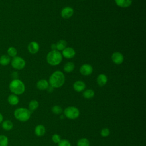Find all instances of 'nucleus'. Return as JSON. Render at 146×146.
I'll return each instance as SVG.
<instances>
[{"mask_svg": "<svg viewBox=\"0 0 146 146\" xmlns=\"http://www.w3.org/2000/svg\"><path fill=\"white\" fill-rule=\"evenodd\" d=\"M19 99L18 95L11 94L7 97V102L11 106H16L19 103Z\"/></svg>", "mask_w": 146, "mask_h": 146, "instance_id": "nucleus-17", "label": "nucleus"}, {"mask_svg": "<svg viewBox=\"0 0 146 146\" xmlns=\"http://www.w3.org/2000/svg\"><path fill=\"white\" fill-rule=\"evenodd\" d=\"M11 62V66L15 70H22L26 66L25 60L21 57L16 56L13 58Z\"/></svg>", "mask_w": 146, "mask_h": 146, "instance_id": "nucleus-6", "label": "nucleus"}, {"mask_svg": "<svg viewBox=\"0 0 146 146\" xmlns=\"http://www.w3.org/2000/svg\"><path fill=\"white\" fill-rule=\"evenodd\" d=\"M51 111L55 115H60L63 112V109L59 105H54L51 108Z\"/></svg>", "mask_w": 146, "mask_h": 146, "instance_id": "nucleus-25", "label": "nucleus"}, {"mask_svg": "<svg viewBox=\"0 0 146 146\" xmlns=\"http://www.w3.org/2000/svg\"><path fill=\"white\" fill-rule=\"evenodd\" d=\"M51 48L52 50H56V43H53V44H52L51 46Z\"/></svg>", "mask_w": 146, "mask_h": 146, "instance_id": "nucleus-31", "label": "nucleus"}, {"mask_svg": "<svg viewBox=\"0 0 146 146\" xmlns=\"http://www.w3.org/2000/svg\"><path fill=\"white\" fill-rule=\"evenodd\" d=\"M3 121V116L2 114L0 112V124H1Z\"/></svg>", "mask_w": 146, "mask_h": 146, "instance_id": "nucleus-32", "label": "nucleus"}, {"mask_svg": "<svg viewBox=\"0 0 146 146\" xmlns=\"http://www.w3.org/2000/svg\"><path fill=\"white\" fill-rule=\"evenodd\" d=\"M46 127L42 124L37 125L35 127L34 133L36 136H38V137L43 136L46 133Z\"/></svg>", "mask_w": 146, "mask_h": 146, "instance_id": "nucleus-13", "label": "nucleus"}, {"mask_svg": "<svg viewBox=\"0 0 146 146\" xmlns=\"http://www.w3.org/2000/svg\"><path fill=\"white\" fill-rule=\"evenodd\" d=\"M100 135L103 137H106L110 135V130L108 128H103L100 131Z\"/></svg>", "mask_w": 146, "mask_h": 146, "instance_id": "nucleus-28", "label": "nucleus"}, {"mask_svg": "<svg viewBox=\"0 0 146 146\" xmlns=\"http://www.w3.org/2000/svg\"><path fill=\"white\" fill-rule=\"evenodd\" d=\"M56 50L60 51H63L67 47V42L64 40H60L56 43Z\"/></svg>", "mask_w": 146, "mask_h": 146, "instance_id": "nucleus-23", "label": "nucleus"}, {"mask_svg": "<svg viewBox=\"0 0 146 146\" xmlns=\"http://www.w3.org/2000/svg\"><path fill=\"white\" fill-rule=\"evenodd\" d=\"M51 139H52V141H53L54 143L55 144H58L60 141V140L62 139L61 137H60V136L57 133H55V134H53L52 137H51Z\"/></svg>", "mask_w": 146, "mask_h": 146, "instance_id": "nucleus-30", "label": "nucleus"}, {"mask_svg": "<svg viewBox=\"0 0 146 146\" xmlns=\"http://www.w3.org/2000/svg\"><path fill=\"white\" fill-rule=\"evenodd\" d=\"M76 145L77 146H90V142L88 139L86 137H82L78 140Z\"/></svg>", "mask_w": 146, "mask_h": 146, "instance_id": "nucleus-24", "label": "nucleus"}, {"mask_svg": "<svg viewBox=\"0 0 146 146\" xmlns=\"http://www.w3.org/2000/svg\"><path fill=\"white\" fill-rule=\"evenodd\" d=\"M7 55L10 57H15L17 54V50L14 47H9L7 50Z\"/></svg>", "mask_w": 146, "mask_h": 146, "instance_id": "nucleus-27", "label": "nucleus"}, {"mask_svg": "<svg viewBox=\"0 0 146 146\" xmlns=\"http://www.w3.org/2000/svg\"><path fill=\"white\" fill-rule=\"evenodd\" d=\"M9 90L12 94L20 95L25 91V85L22 81L18 79L12 80L9 84Z\"/></svg>", "mask_w": 146, "mask_h": 146, "instance_id": "nucleus-2", "label": "nucleus"}, {"mask_svg": "<svg viewBox=\"0 0 146 146\" xmlns=\"http://www.w3.org/2000/svg\"><path fill=\"white\" fill-rule=\"evenodd\" d=\"M60 14L63 18L68 19L74 14V9L71 7L66 6L62 9Z\"/></svg>", "mask_w": 146, "mask_h": 146, "instance_id": "nucleus-9", "label": "nucleus"}, {"mask_svg": "<svg viewBox=\"0 0 146 146\" xmlns=\"http://www.w3.org/2000/svg\"><path fill=\"white\" fill-rule=\"evenodd\" d=\"M9 139L5 135H0V146H8Z\"/></svg>", "mask_w": 146, "mask_h": 146, "instance_id": "nucleus-26", "label": "nucleus"}, {"mask_svg": "<svg viewBox=\"0 0 146 146\" xmlns=\"http://www.w3.org/2000/svg\"><path fill=\"white\" fill-rule=\"evenodd\" d=\"M111 59L116 64H120L124 61L123 55L120 52H115L112 54Z\"/></svg>", "mask_w": 146, "mask_h": 146, "instance_id": "nucleus-10", "label": "nucleus"}, {"mask_svg": "<svg viewBox=\"0 0 146 146\" xmlns=\"http://www.w3.org/2000/svg\"><path fill=\"white\" fill-rule=\"evenodd\" d=\"M75 68V64L71 62H67L63 67V70L66 72L70 73Z\"/></svg>", "mask_w": 146, "mask_h": 146, "instance_id": "nucleus-22", "label": "nucleus"}, {"mask_svg": "<svg viewBox=\"0 0 146 146\" xmlns=\"http://www.w3.org/2000/svg\"><path fill=\"white\" fill-rule=\"evenodd\" d=\"M63 56L62 54L58 50L50 51L46 56L47 63L51 66H57L62 61Z\"/></svg>", "mask_w": 146, "mask_h": 146, "instance_id": "nucleus-4", "label": "nucleus"}, {"mask_svg": "<svg viewBox=\"0 0 146 146\" xmlns=\"http://www.w3.org/2000/svg\"><path fill=\"white\" fill-rule=\"evenodd\" d=\"M57 144L58 146H71L70 141L66 139H61L60 141Z\"/></svg>", "mask_w": 146, "mask_h": 146, "instance_id": "nucleus-29", "label": "nucleus"}, {"mask_svg": "<svg viewBox=\"0 0 146 146\" xmlns=\"http://www.w3.org/2000/svg\"><path fill=\"white\" fill-rule=\"evenodd\" d=\"M36 86L38 89L39 90H46L49 86L48 82L47 81L46 79H40L38 80L36 84Z\"/></svg>", "mask_w": 146, "mask_h": 146, "instance_id": "nucleus-14", "label": "nucleus"}, {"mask_svg": "<svg viewBox=\"0 0 146 146\" xmlns=\"http://www.w3.org/2000/svg\"><path fill=\"white\" fill-rule=\"evenodd\" d=\"M62 56L66 59H71L74 58L76 54L75 50L71 47H66L61 53Z\"/></svg>", "mask_w": 146, "mask_h": 146, "instance_id": "nucleus-7", "label": "nucleus"}, {"mask_svg": "<svg viewBox=\"0 0 146 146\" xmlns=\"http://www.w3.org/2000/svg\"><path fill=\"white\" fill-rule=\"evenodd\" d=\"M11 62V59L7 55H2L0 56V64L3 66L8 65Z\"/></svg>", "mask_w": 146, "mask_h": 146, "instance_id": "nucleus-20", "label": "nucleus"}, {"mask_svg": "<svg viewBox=\"0 0 146 146\" xmlns=\"http://www.w3.org/2000/svg\"><path fill=\"white\" fill-rule=\"evenodd\" d=\"M31 115V112L27 108L19 107L14 111V116L21 122H26L28 121Z\"/></svg>", "mask_w": 146, "mask_h": 146, "instance_id": "nucleus-3", "label": "nucleus"}, {"mask_svg": "<svg viewBox=\"0 0 146 146\" xmlns=\"http://www.w3.org/2000/svg\"><path fill=\"white\" fill-rule=\"evenodd\" d=\"M63 114L66 118L70 120H75L79 117L80 111L76 107L70 106L64 110Z\"/></svg>", "mask_w": 146, "mask_h": 146, "instance_id": "nucleus-5", "label": "nucleus"}, {"mask_svg": "<svg viewBox=\"0 0 146 146\" xmlns=\"http://www.w3.org/2000/svg\"><path fill=\"white\" fill-rule=\"evenodd\" d=\"M79 71L80 74L84 76H88L92 73L93 68L89 64H84L80 67Z\"/></svg>", "mask_w": 146, "mask_h": 146, "instance_id": "nucleus-8", "label": "nucleus"}, {"mask_svg": "<svg viewBox=\"0 0 146 146\" xmlns=\"http://www.w3.org/2000/svg\"><path fill=\"white\" fill-rule=\"evenodd\" d=\"M27 50L30 54H36L39 50V45L38 42L35 41H32L29 43L27 46Z\"/></svg>", "mask_w": 146, "mask_h": 146, "instance_id": "nucleus-11", "label": "nucleus"}, {"mask_svg": "<svg viewBox=\"0 0 146 146\" xmlns=\"http://www.w3.org/2000/svg\"><path fill=\"white\" fill-rule=\"evenodd\" d=\"M73 88L76 92H82L85 90L86 84L82 80H77L74 83Z\"/></svg>", "mask_w": 146, "mask_h": 146, "instance_id": "nucleus-12", "label": "nucleus"}, {"mask_svg": "<svg viewBox=\"0 0 146 146\" xmlns=\"http://www.w3.org/2000/svg\"><path fill=\"white\" fill-rule=\"evenodd\" d=\"M107 81H108L107 76L104 74H99L96 78L97 83L100 87L105 86L107 84Z\"/></svg>", "mask_w": 146, "mask_h": 146, "instance_id": "nucleus-16", "label": "nucleus"}, {"mask_svg": "<svg viewBox=\"0 0 146 146\" xmlns=\"http://www.w3.org/2000/svg\"><path fill=\"white\" fill-rule=\"evenodd\" d=\"M1 127L3 130L9 131L11 130L13 128L14 124H13V123L11 120H6L2 122Z\"/></svg>", "mask_w": 146, "mask_h": 146, "instance_id": "nucleus-18", "label": "nucleus"}, {"mask_svg": "<svg viewBox=\"0 0 146 146\" xmlns=\"http://www.w3.org/2000/svg\"><path fill=\"white\" fill-rule=\"evenodd\" d=\"M116 5L121 8L129 7L132 3V0H115Z\"/></svg>", "mask_w": 146, "mask_h": 146, "instance_id": "nucleus-15", "label": "nucleus"}, {"mask_svg": "<svg viewBox=\"0 0 146 146\" xmlns=\"http://www.w3.org/2000/svg\"><path fill=\"white\" fill-rule=\"evenodd\" d=\"M65 82V76L60 71L54 72L50 76L48 83L54 88L61 87Z\"/></svg>", "mask_w": 146, "mask_h": 146, "instance_id": "nucleus-1", "label": "nucleus"}, {"mask_svg": "<svg viewBox=\"0 0 146 146\" xmlns=\"http://www.w3.org/2000/svg\"><path fill=\"white\" fill-rule=\"evenodd\" d=\"M95 96V92L92 89H87L83 92V96L87 99L92 98Z\"/></svg>", "mask_w": 146, "mask_h": 146, "instance_id": "nucleus-21", "label": "nucleus"}, {"mask_svg": "<svg viewBox=\"0 0 146 146\" xmlns=\"http://www.w3.org/2000/svg\"><path fill=\"white\" fill-rule=\"evenodd\" d=\"M39 102L36 100L33 99V100H30V102L29 103L28 109L31 112H33L38 109V108L39 107Z\"/></svg>", "mask_w": 146, "mask_h": 146, "instance_id": "nucleus-19", "label": "nucleus"}]
</instances>
